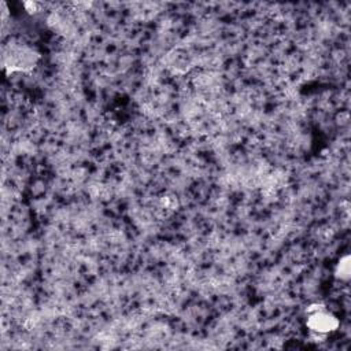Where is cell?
Listing matches in <instances>:
<instances>
[{
	"label": "cell",
	"instance_id": "7a4b0ae2",
	"mask_svg": "<svg viewBox=\"0 0 351 351\" xmlns=\"http://www.w3.org/2000/svg\"><path fill=\"white\" fill-rule=\"evenodd\" d=\"M38 55L29 47H11L8 51H4V67H8L10 71L26 70L36 63Z\"/></svg>",
	"mask_w": 351,
	"mask_h": 351
},
{
	"label": "cell",
	"instance_id": "3957f363",
	"mask_svg": "<svg viewBox=\"0 0 351 351\" xmlns=\"http://www.w3.org/2000/svg\"><path fill=\"white\" fill-rule=\"evenodd\" d=\"M335 276L340 281H348V278H350V258H348V255H344L343 258L339 259L336 269H335Z\"/></svg>",
	"mask_w": 351,
	"mask_h": 351
},
{
	"label": "cell",
	"instance_id": "6da1fadb",
	"mask_svg": "<svg viewBox=\"0 0 351 351\" xmlns=\"http://www.w3.org/2000/svg\"><path fill=\"white\" fill-rule=\"evenodd\" d=\"M307 328L315 335H328L339 326L337 318L322 304H313L307 308Z\"/></svg>",
	"mask_w": 351,
	"mask_h": 351
}]
</instances>
